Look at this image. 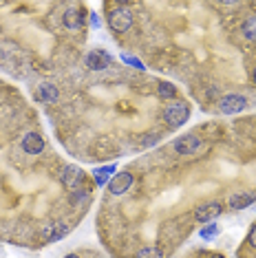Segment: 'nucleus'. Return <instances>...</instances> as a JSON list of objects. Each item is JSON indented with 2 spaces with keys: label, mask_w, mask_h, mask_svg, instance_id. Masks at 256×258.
<instances>
[{
  "label": "nucleus",
  "mask_w": 256,
  "mask_h": 258,
  "mask_svg": "<svg viewBox=\"0 0 256 258\" xmlns=\"http://www.w3.org/2000/svg\"><path fill=\"white\" fill-rule=\"evenodd\" d=\"M106 22L115 33H126L133 27V11L124 7V5H115L113 9H108Z\"/></svg>",
  "instance_id": "nucleus-1"
},
{
  "label": "nucleus",
  "mask_w": 256,
  "mask_h": 258,
  "mask_svg": "<svg viewBox=\"0 0 256 258\" xmlns=\"http://www.w3.org/2000/svg\"><path fill=\"white\" fill-rule=\"evenodd\" d=\"M190 119V106L185 102H170L164 108V121L170 128H181Z\"/></svg>",
  "instance_id": "nucleus-2"
},
{
  "label": "nucleus",
  "mask_w": 256,
  "mask_h": 258,
  "mask_svg": "<svg viewBox=\"0 0 256 258\" xmlns=\"http://www.w3.org/2000/svg\"><path fill=\"white\" fill-rule=\"evenodd\" d=\"M201 146L203 142L197 135H183V137H179V139H174L172 142V148L177 155H181V157H190V155H197V152L201 150Z\"/></svg>",
  "instance_id": "nucleus-3"
},
{
  "label": "nucleus",
  "mask_w": 256,
  "mask_h": 258,
  "mask_svg": "<svg viewBox=\"0 0 256 258\" xmlns=\"http://www.w3.org/2000/svg\"><path fill=\"white\" fill-rule=\"evenodd\" d=\"M245 108H247V99L243 95H238V93H230V95L221 97V102H219V110L223 115H238Z\"/></svg>",
  "instance_id": "nucleus-4"
},
{
  "label": "nucleus",
  "mask_w": 256,
  "mask_h": 258,
  "mask_svg": "<svg viewBox=\"0 0 256 258\" xmlns=\"http://www.w3.org/2000/svg\"><path fill=\"white\" fill-rule=\"evenodd\" d=\"M110 62H113V57L104 49H93V51H89V55L84 57L86 69H93V71H104V69L110 67Z\"/></svg>",
  "instance_id": "nucleus-5"
},
{
  "label": "nucleus",
  "mask_w": 256,
  "mask_h": 258,
  "mask_svg": "<svg viewBox=\"0 0 256 258\" xmlns=\"http://www.w3.org/2000/svg\"><path fill=\"white\" fill-rule=\"evenodd\" d=\"M84 170L80 168V166H67L62 170V183H64V187H67V190H78L80 185L84 183Z\"/></svg>",
  "instance_id": "nucleus-6"
},
{
  "label": "nucleus",
  "mask_w": 256,
  "mask_h": 258,
  "mask_svg": "<svg viewBox=\"0 0 256 258\" xmlns=\"http://www.w3.org/2000/svg\"><path fill=\"white\" fill-rule=\"evenodd\" d=\"M62 22H64V29L69 31H82L84 29V11L82 7H69L62 16Z\"/></svg>",
  "instance_id": "nucleus-7"
},
{
  "label": "nucleus",
  "mask_w": 256,
  "mask_h": 258,
  "mask_svg": "<svg viewBox=\"0 0 256 258\" xmlns=\"http://www.w3.org/2000/svg\"><path fill=\"white\" fill-rule=\"evenodd\" d=\"M133 181H135V177H133L128 170H126V172L115 174V177L108 181V192H110V195H115V197L124 195V192H128V187L133 185Z\"/></svg>",
  "instance_id": "nucleus-8"
},
{
  "label": "nucleus",
  "mask_w": 256,
  "mask_h": 258,
  "mask_svg": "<svg viewBox=\"0 0 256 258\" xmlns=\"http://www.w3.org/2000/svg\"><path fill=\"white\" fill-rule=\"evenodd\" d=\"M221 212H223V205L219 201H212V203H206V205H201V208H197L195 219L199 223H212L217 216H221Z\"/></svg>",
  "instance_id": "nucleus-9"
},
{
  "label": "nucleus",
  "mask_w": 256,
  "mask_h": 258,
  "mask_svg": "<svg viewBox=\"0 0 256 258\" xmlns=\"http://www.w3.org/2000/svg\"><path fill=\"white\" fill-rule=\"evenodd\" d=\"M69 230H71V227H69L67 223H51V225H46L40 230V236L44 240H49V243H53V240H60V238L67 236Z\"/></svg>",
  "instance_id": "nucleus-10"
},
{
  "label": "nucleus",
  "mask_w": 256,
  "mask_h": 258,
  "mask_svg": "<svg viewBox=\"0 0 256 258\" xmlns=\"http://www.w3.org/2000/svg\"><path fill=\"white\" fill-rule=\"evenodd\" d=\"M22 150H25L27 155H40V152L44 150V139L40 137L38 133H27L25 137H22Z\"/></svg>",
  "instance_id": "nucleus-11"
},
{
  "label": "nucleus",
  "mask_w": 256,
  "mask_h": 258,
  "mask_svg": "<svg viewBox=\"0 0 256 258\" xmlns=\"http://www.w3.org/2000/svg\"><path fill=\"white\" fill-rule=\"evenodd\" d=\"M256 201V195L254 192H234V195L230 197V208L232 210H245L249 208Z\"/></svg>",
  "instance_id": "nucleus-12"
},
{
  "label": "nucleus",
  "mask_w": 256,
  "mask_h": 258,
  "mask_svg": "<svg viewBox=\"0 0 256 258\" xmlns=\"http://www.w3.org/2000/svg\"><path fill=\"white\" fill-rule=\"evenodd\" d=\"M36 97L42 104H53V102H57L60 93H57V89H55L53 84H40L38 89H36Z\"/></svg>",
  "instance_id": "nucleus-13"
},
{
  "label": "nucleus",
  "mask_w": 256,
  "mask_h": 258,
  "mask_svg": "<svg viewBox=\"0 0 256 258\" xmlns=\"http://www.w3.org/2000/svg\"><path fill=\"white\" fill-rule=\"evenodd\" d=\"M115 170H117V166L115 163H110V166H104V168H97L95 172V183L97 185H106L108 181H110V174H115Z\"/></svg>",
  "instance_id": "nucleus-14"
},
{
  "label": "nucleus",
  "mask_w": 256,
  "mask_h": 258,
  "mask_svg": "<svg viewBox=\"0 0 256 258\" xmlns=\"http://www.w3.org/2000/svg\"><path fill=\"white\" fill-rule=\"evenodd\" d=\"M241 33L249 42H256V16H247L245 22L241 25Z\"/></svg>",
  "instance_id": "nucleus-15"
},
{
  "label": "nucleus",
  "mask_w": 256,
  "mask_h": 258,
  "mask_svg": "<svg viewBox=\"0 0 256 258\" xmlns=\"http://www.w3.org/2000/svg\"><path fill=\"white\" fill-rule=\"evenodd\" d=\"M91 187H78V190H73L71 192V197H69V201H71V205H75V208H78V205H82V203H86L91 199Z\"/></svg>",
  "instance_id": "nucleus-16"
},
{
  "label": "nucleus",
  "mask_w": 256,
  "mask_h": 258,
  "mask_svg": "<svg viewBox=\"0 0 256 258\" xmlns=\"http://www.w3.org/2000/svg\"><path fill=\"white\" fill-rule=\"evenodd\" d=\"M219 234H221V227L217 225V223H208L206 227H201V230H199V236L203 240H214Z\"/></svg>",
  "instance_id": "nucleus-17"
},
{
  "label": "nucleus",
  "mask_w": 256,
  "mask_h": 258,
  "mask_svg": "<svg viewBox=\"0 0 256 258\" xmlns=\"http://www.w3.org/2000/svg\"><path fill=\"white\" fill-rule=\"evenodd\" d=\"M159 95L164 97V99H172V97H177V86L170 84V82H161L159 84Z\"/></svg>",
  "instance_id": "nucleus-18"
},
{
  "label": "nucleus",
  "mask_w": 256,
  "mask_h": 258,
  "mask_svg": "<svg viewBox=\"0 0 256 258\" xmlns=\"http://www.w3.org/2000/svg\"><path fill=\"white\" fill-rule=\"evenodd\" d=\"M121 62L124 64H128V67H133V69H137V71H144V62L139 60V57H135V55H128V53H121Z\"/></svg>",
  "instance_id": "nucleus-19"
},
{
  "label": "nucleus",
  "mask_w": 256,
  "mask_h": 258,
  "mask_svg": "<svg viewBox=\"0 0 256 258\" xmlns=\"http://www.w3.org/2000/svg\"><path fill=\"white\" fill-rule=\"evenodd\" d=\"M135 258H164V256H161V251L157 247H142Z\"/></svg>",
  "instance_id": "nucleus-20"
},
{
  "label": "nucleus",
  "mask_w": 256,
  "mask_h": 258,
  "mask_svg": "<svg viewBox=\"0 0 256 258\" xmlns=\"http://www.w3.org/2000/svg\"><path fill=\"white\" fill-rule=\"evenodd\" d=\"M247 245L256 249V223L252 225V230H249V234H247Z\"/></svg>",
  "instance_id": "nucleus-21"
},
{
  "label": "nucleus",
  "mask_w": 256,
  "mask_h": 258,
  "mask_svg": "<svg viewBox=\"0 0 256 258\" xmlns=\"http://www.w3.org/2000/svg\"><path fill=\"white\" fill-rule=\"evenodd\" d=\"M89 20H91V25L95 27V29H100L102 22H100V18H97V14H89Z\"/></svg>",
  "instance_id": "nucleus-22"
},
{
  "label": "nucleus",
  "mask_w": 256,
  "mask_h": 258,
  "mask_svg": "<svg viewBox=\"0 0 256 258\" xmlns=\"http://www.w3.org/2000/svg\"><path fill=\"white\" fill-rule=\"evenodd\" d=\"M157 142H159L157 137H148V142H144V146H153V144H157Z\"/></svg>",
  "instance_id": "nucleus-23"
},
{
  "label": "nucleus",
  "mask_w": 256,
  "mask_h": 258,
  "mask_svg": "<svg viewBox=\"0 0 256 258\" xmlns=\"http://www.w3.org/2000/svg\"><path fill=\"white\" fill-rule=\"evenodd\" d=\"M208 258H225V256H221V254H212V256H208Z\"/></svg>",
  "instance_id": "nucleus-24"
},
{
  "label": "nucleus",
  "mask_w": 256,
  "mask_h": 258,
  "mask_svg": "<svg viewBox=\"0 0 256 258\" xmlns=\"http://www.w3.org/2000/svg\"><path fill=\"white\" fill-rule=\"evenodd\" d=\"M64 258H80L78 254H69V256H64Z\"/></svg>",
  "instance_id": "nucleus-25"
},
{
  "label": "nucleus",
  "mask_w": 256,
  "mask_h": 258,
  "mask_svg": "<svg viewBox=\"0 0 256 258\" xmlns=\"http://www.w3.org/2000/svg\"><path fill=\"white\" fill-rule=\"evenodd\" d=\"M252 78H254V84H256V69H254V75H252Z\"/></svg>",
  "instance_id": "nucleus-26"
}]
</instances>
